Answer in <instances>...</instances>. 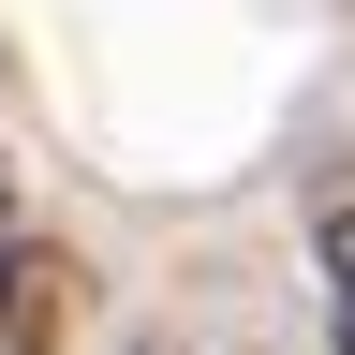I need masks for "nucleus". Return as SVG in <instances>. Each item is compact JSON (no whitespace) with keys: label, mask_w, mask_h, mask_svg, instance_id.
<instances>
[{"label":"nucleus","mask_w":355,"mask_h":355,"mask_svg":"<svg viewBox=\"0 0 355 355\" xmlns=\"http://www.w3.org/2000/svg\"><path fill=\"white\" fill-rule=\"evenodd\" d=\"M74 282H89V266H74L60 237H0V355H60Z\"/></svg>","instance_id":"nucleus-1"},{"label":"nucleus","mask_w":355,"mask_h":355,"mask_svg":"<svg viewBox=\"0 0 355 355\" xmlns=\"http://www.w3.org/2000/svg\"><path fill=\"white\" fill-rule=\"evenodd\" d=\"M311 252H326V296H355V193H326V222H311Z\"/></svg>","instance_id":"nucleus-2"},{"label":"nucleus","mask_w":355,"mask_h":355,"mask_svg":"<svg viewBox=\"0 0 355 355\" xmlns=\"http://www.w3.org/2000/svg\"><path fill=\"white\" fill-rule=\"evenodd\" d=\"M0 237H15V193H0Z\"/></svg>","instance_id":"nucleus-3"}]
</instances>
